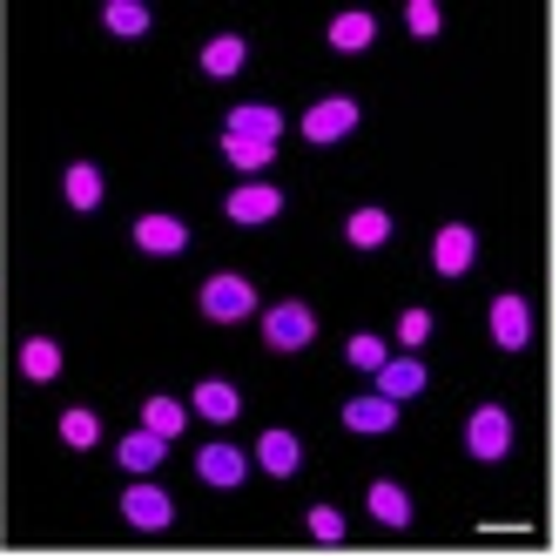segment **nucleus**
I'll return each mask as SVG.
<instances>
[{"mask_svg": "<svg viewBox=\"0 0 559 559\" xmlns=\"http://www.w3.org/2000/svg\"><path fill=\"white\" fill-rule=\"evenodd\" d=\"M195 304H203L210 324H243V317H257V284H250V276H236V270H216Z\"/></svg>", "mask_w": 559, "mask_h": 559, "instance_id": "1", "label": "nucleus"}, {"mask_svg": "<svg viewBox=\"0 0 559 559\" xmlns=\"http://www.w3.org/2000/svg\"><path fill=\"white\" fill-rule=\"evenodd\" d=\"M310 337H317V310H310V304L284 297V304H270V310H263V344H270L276 357H290V350H304Z\"/></svg>", "mask_w": 559, "mask_h": 559, "instance_id": "2", "label": "nucleus"}, {"mask_svg": "<svg viewBox=\"0 0 559 559\" xmlns=\"http://www.w3.org/2000/svg\"><path fill=\"white\" fill-rule=\"evenodd\" d=\"M512 438H519V431H512V412H506V405H478V412L465 418V452H472L478 465H499V459L512 452Z\"/></svg>", "mask_w": 559, "mask_h": 559, "instance_id": "3", "label": "nucleus"}, {"mask_svg": "<svg viewBox=\"0 0 559 559\" xmlns=\"http://www.w3.org/2000/svg\"><path fill=\"white\" fill-rule=\"evenodd\" d=\"M223 216L243 223V229H263V223L284 216V189H276V182H243V189L223 195Z\"/></svg>", "mask_w": 559, "mask_h": 559, "instance_id": "4", "label": "nucleus"}, {"mask_svg": "<svg viewBox=\"0 0 559 559\" xmlns=\"http://www.w3.org/2000/svg\"><path fill=\"white\" fill-rule=\"evenodd\" d=\"M122 519L135 533H169L176 526V499L163 486H148V478H135V486L122 492Z\"/></svg>", "mask_w": 559, "mask_h": 559, "instance_id": "5", "label": "nucleus"}, {"mask_svg": "<svg viewBox=\"0 0 559 559\" xmlns=\"http://www.w3.org/2000/svg\"><path fill=\"white\" fill-rule=\"evenodd\" d=\"M486 324H492V344L499 350H526L533 344V304L519 297V290H499L492 310H486Z\"/></svg>", "mask_w": 559, "mask_h": 559, "instance_id": "6", "label": "nucleus"}, {"mask_svg": "<svg viewBox=\"0 0 559 559\" xmlns=\"http://www.w3.org/2000/svg\"><path fill=\"white\" fill-rule=\"evenodd\" d=\"M350 129H357V102L350 95H324V102H310V115H304V142H317V148L344 142Z\"/></svg>", "mask_w": 559, "mask_h": 559, "instance_id": "7", "label": "nucleus"}, {"mask_svg": "<svg viewBox=\"0 0 559 559\" xmlns=\"http://www.w3.org/2000/svg\"><path fill=\"white\" fill-rule=\"evenodd\" d=\"M135 250L142 257H182L189 250V223L182 216H169V210H148V216H135Z\"/></svg>", "mask_w": 559, "mask_h": 559, "instance_id": "8", "label": "nucleus"}, {"mask_svg": "<svg viewBox=\"0 0 559 559\" xmlns=\"http://www.w3.org/2000/svg\"><path fill=\"white\" fill-rule=\"evenodd\" d=\"M472 263H478V229L472 223H445L431 236V270L438 276H465Z\"/></svg>", "mask_w": 559, "mask_h": 559, "instance_id": "9", "label": "nucleus"}, {"mask_svg": "<svg viewBox=\"0 0 559 559\" xmlns=\"http://www.w3.org/2000/svg\"><path fill=\"white\" fill-rule=\"evenodd\" d=\"M195 478H203V486H216V492H236V486L250 478L243 445H223V438H216V445H203V452H195Z\"/></svg>", "mask_w": 559, "mask_h": 559, "instance_id": "10", "label": "nucleus"}, {"mask_svg": "<svg viewBox=\"0 0 559 559\" xmlns=\"http://www.w3.org/2000/svg\"><path fill=\"white\" fill-rule=\"evenodd\" d=\"M223 135H243V142H276L284 135V115H276L270 102H236L223 115Z\"/></svg>", "mask_w": 559, "mask_h": 559, "instance_id": "11", "label": "nucleus"}, {"mask_svg": "<svg viewBox=\"0 0 559 559\" xmlns=\"http://www.w3.org/2000/svg\"><path fill=\"white\" fill-rule=\"evenodd\" d=\"M344 431L384 438V431H397V405H391L384 391H365V397H350V405H344Z\"/></svg>", "mask_w": 559, "mask_h": 559, "instance_id": "12", "label": "nucleus"}, {"mask_svg": "<svg viewBox=\"0 0 559 559\" xmlns=\"http://www.w3.org/2000/svg\"><path fill=\"white\" fill-rule=\"evenodd\" d=\"M324 41H331L337 55H365V48L378 41V14H365V8H344V14H331Z\"/></svg>", "mask_w": 559, "mask_h": 559, "instance_id": "13", "label": "nucleus"}, {"mask_svg": "<svg viewBox=\"0 0 559 559\" xmlns=\"http://www.w3.org/2000/svg\"><path fill=\"white\" fill-rule=\"evenodd\" d=\"M371 378H378V391L391 397V405H405V397H418V391L431 384V371L418 365V357H384V365H378Z\"/></svg>", "mask_w": 559, "mask_h": 559, "instance_id": "14", "label": "nucleus"}, {"mask_svg": "<svg viewBox=\"0 0 559 559\" xmlns=\"http://www.w3.org/2000/svg\"><path fill=\"white\" fill-rule=\"evenodd\" d=\"M189 412L210 418V425H229L236 412H243V391H236L229 378H203V384H195V397H189Z\"/></svg>", "mask_w": 559, "mask_h": 559, "instance_id": "15", "label": "nucleus"}, {"mask_svg": "<svg viewBox=\"0 0 559 559\" xmlns=\"http://www.w3.org/2000/svg\"><path fill=\"white\" fill-rule=\"evenodd\" d=\"M257 465H263L270 478H290V472L304 465V438H297V431H284V425L263 431V438H257Z\"/></svg>", "mask_w": 559, "mask_h": 559, "instance_id": "16", "label": "nucleus"}, {"mask_svg": "<svg viewBox=\"0 0 559 559\" xmlns=\"http://www.w3.org/2000/svg\"><path fill=\"white\" fill-rule=\"evenodd\" d=\"M344 243H350V250H384V243H391V210H378V203L350 210V216H344Z\"/></svg>", "mask_w": 559, "mask_h": 559, "instance_id": "17", "label": "nucleus"}, {"mask_svg": "<svg viewBox=\"0 0 559 559\" xmlns=\"http://www.w3.org/2000/svg\"><path fill=\"white\" fill-rule=\"evenodd\" d=\"M163 452H169V438H155V431H129L122 445H115V459H122V472H135V478H148L155 465H163Z\"/></svg>", "mask_w": 559, "mask_h": 559, "instance_id": "18", "label": "nucleus"}, {"mask_svg": "<svg viewBox=\"0 0 559 559\" xmlns=\"http://www.w3.org/2000/svg\"><path fill=\"white\" fill-rule=\"evenodd\" d=\"M61 195H68V210H102V195H108V182H102V169L95 163H68V176H61Z\"/></svg>", "mask_w": 559, "mask_h": 559, "instance_id": "19", "label": "nucleus"}, {"mask_svg": "<svg viewBox=\"0 0 559 559\" xmlns=\"http://www.w3.org/2000/svg\"><path fill=\"white\" fill-rule=\"evenodd\" d=\"M365 499H371V519H378V526H397V533L412 526V492L397 486V478H378Z\"/></svg>", "mask_w": 559, "mask_h": 559, "instance_id": "20", "label": "nucleus"}, {"mask_svg": "<svg viewBox=\"0 0 559 559\" xmlns=\"http://www.w3.org/2000/svg\"><path fill=\"white\" fill-rule=\"evenodd\" d=\"M243 61H250V41H243V34H216V41H203V74H216V82L243 74Z\"/></svg>", "mask_w": 559, "mask_h": 559, "instance_id": "21", "label": "nucleus"}, {"mask_svg": "<svg viewBox=\"0 0 559 559\" xmlns=\"http://www.w3.org/2000/svg\"><path fill=\"white\" fill-rule=\"evenodd\" d=\"M21 378L27 384H55L61 378V344L55 337H27L21 344Z\"/></svg>", "mask_w": 559, "mask_h": 559, "instance_id": "22", "label": "nucleus"}, {"mask_svg": "<svg viewBox=\"0 0 559 559\" xmlns=\"http://www.w3.org/2000/svg\"><path fill=\"white\" fill-rule=\"evenodd\" d=\"M223 163L243 169V176H263L276 163V142H243V135H223Z\"/></svg>", "mask_w": 559, "mask_h": 559, "instance_id": "23", "label": "nucleus"}, {"mask_svg": "<svg viewBox=\"0 0 559 559\" xmlns=\"http://www.w3.org/2000/svg\"><path fill=\"white\" fill-rule=\"evenodd\" d=\"M148 8H142V0H108V8H102V27L108 34H122V41H135V34H148Z\"/></svg>", "mask_w": 559, "mask_h": 559, "instance_id": "24", "label": "nucleus"}, {"mask_svg": "<svg viewBox=\"0 0 559 559\" xmlns=\"http://www.w3.org/2000/svg\"><path fill=\"white\" fill-rule=\"evenodd\" d=\"M182 425H189V412L176 405V397H142V431H155V438H182Z\"/></svg>", "mask_w": 559, "mask_h": 559, "instance_id": "25", "label": "nucleus"}, {"mask_svg": "<svg viewBox=\"0 0 559 559\" xmlns=\"http://www.w3.org/2000/svg\"><path fill=\"white\" fill-rule=\"evenodd\" d=\"M61 445H74V452L102 445V418H95L88 405H68V412H61Z\"/></svg>", "mask_w": 559, "mask_h": 559, "instance_id": "26", "label": "nucleus"}, {"mask_svg": "<svg viewBox=\"0 0 559 559\" xmlns=\"http://www.w3.org/2000/svg\"><path fill=\"white\" fill-rule=\"evenodd\" d=\"M344 357H350V365H357V371H378V365H384V357H391V350H384V337H371V331H357V337L344 344Z\"/></svg>", "mask_w": 559, "mask_h": 559, "instance_id": "27", "label": "nucleus"}, {"mask_svg": "<svg viewBox=\"0 0 559 559\" xmlns=\"http://www.w3.org/2000/svg\"><path fill=\"white\" fill-rule=\"evenodd\" d=\"M304 526H310V539L337 546V539H344V512H337V506H310V519H304Z\"/></svg>", "mask_w": 559, "mask_h": 559, "instance_id": "28", "label": "nucleus"}, {"mask_svg": "<svg viewBox=\"0 0 559 559\" xmlns=\"http://www.w3.org/2000/svg\"><path fill=\"white\" fill-rule=\"evenodd\" d=\"M405 27L418 34V41H431V34L445 27V14H438V0H412V8H405Z\"/></svg>", "mask_w": 559, "mask_h": 559, "instance_id": "29", "label": "nucleus"}, {"mask_svg": "<svg viewBox=\"0 0 559 559\" xmlns=\"http://www.w3.org/2000/svg\"><path fill=\"white\" fill-rule=\"evenodd\" d=\"M431 337V310H405V317H397V344H405V350H418Z\"/></svg>", "mask_w": 559, "mask_h": 559, "instance_id": "30", "label": "nucleus"}]
</instances>
